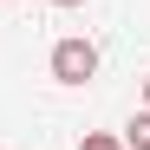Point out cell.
Wrapping results in <instances>:
<instances>
[{
    "mask_svg": "<svg viewBox=\"0 0 150 150\" xmlns=\"http://www.w3.org/2000/svg\"><path fill=\"white\" fill-rule=\"evenodd\" d=\"M52 79H59V85H91V79H98V46L79 39V33L59 39V46H52Z\"/></svg>",
    "mask_w": 150,
    "mask_h": 150,
    "instance_id": "6da1fadb",
    "label": "cell"
},
{
    "mask_svg": "<svg viewBox=\"0 0 150 150\" xmlns=\"http://www.w3.org/2000/svg\"><path fill=\"white\" fill-rule=\"evenodd\" d=\"M79 150H124V137H111V131H85Z\"/></svg>",
    "mask_w": 150,
    "mask_h": 150,
    "instance_id": "3957f363",
    "label": "cell"
},
{
    "mask_svg": "<svg viewBox=\"0 0 150 150\" xmlns=\"http://www.w3.org/2000/svg\"><path fill=\"white\" fill-rule=\"evenodd\" d=\"M124 150H150V111H137L124 124Z\"/></svg>",
    "mask_w": 150,
    "mask_h": 150,
    "instance_id": "7a4b0ae2",
    "label": "cell"
},
{
    "mask_svg": "<svg viewBox=\"0 0 150 150\" xmlns=\"http://www.w3.org/2000/svg\"><path fill=\"white\" fill-rule=\"evenodd\" d=\"M52 7H85V0H52Z\"/></svg>",
    "mask_w": 150,
    "mask_h": 150,
    "instance_id": "277c9868",
    "label": "cell"
},
{
    "mask_svg": "<svg viewBox=\"0 0 150 150\" xmlns=\"http://www.w3.org/2000/svg\"><path fill=\"white\" fill-rule=\"evenodd\" d=\"M144 111H150V79H144Z\"/></svg>",
    "mask_w": 150,
    "mask_h": 150,
    "instance_id": "5b68a950",
    "label": "cell"
}]
</instances>
